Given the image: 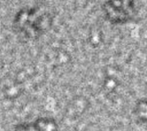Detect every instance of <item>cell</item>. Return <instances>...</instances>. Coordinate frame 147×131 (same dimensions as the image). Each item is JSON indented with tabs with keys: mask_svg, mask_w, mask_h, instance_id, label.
<instances>
[{
	"mask_svg": "<svg viewBox=\"0 0 147 131\" xmlns=\"http://www.w3.org/2000/svg\"><path fill=\"white\" fill-rule=\"evenodd\" d=\"M50 25L51 18L48 14L35 9H23L15 18L16 29L28 38L38 36Z\"/></svg>",
	"mask_w": 147,
	"mask_h": 131,
	"instance_id": "1",
	"label": "cell"
},
{
	"mask_svg": "<svg viewBox=\"0 0 147 131\" xmlns=\"http://www.w3.org/2000/svg\"><path fill=\"white\" fill-rule=\"evenodd\" d=\"M132 7L130 0H108L105 4V13L113 23L122 24L128 20Z\"/></svg>",
	"mask_w": 147,
	"mask_h": 131,
	"instance_id": "2",
	"label": "cell"
},
{
	"mask_svg": "<svg viewBox=\"0 0 147 131\" xmlns=\"http://www.w3.org/2000/svg\"><path fill=\"white\" fill-rule=\"evenodd\" d=\"M12 131H56V124L50 119H41L34 123L18 126Z\"/></svg>",
	"mask_w": 147,
	"mask_h": 131,
	"instance_id": "3",
	"label": "cell"
}]
</instances>
